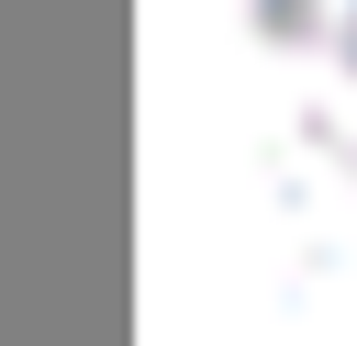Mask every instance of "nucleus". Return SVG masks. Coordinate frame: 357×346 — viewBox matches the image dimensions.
Listing matches in <instances>:
<instances>
[{
  "instance_id": "nucleus-1",
  "label": "nucleus",
  "mask_w": 357,
  "mask_h": 346,
  "mask_svg": "<svg viewBox=\"0 0 357 346\" xmlns=\"http://www.w3.org/2000/svg\"><path fill=\"white\" fill-rule=\"evenodd\" d=\"M245 22H257L245 346H357V0H245Z\"/></svg>"
}]
</instances>
